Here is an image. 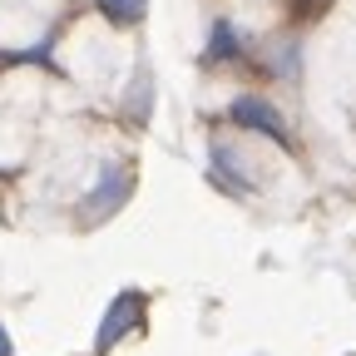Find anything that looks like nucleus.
Returning <instances> with one entry per match:
<instances>
[{"mask_svg": "<svg viewBox=\"0 0 356 356\" xmlns=\"http://www.w3.org/2000/svg\"><path fill=\"white\" fill-rule=\"evenodd\" d=\"M124 198H129V173L109 163V168L99 173V184H95V193L84 198V213H89V218H109V213H114V208H119Z\"/></svg>", "mask_w": 356, "mask_h": 356, "instance_id": "1", "label": "nucleus"}, {"mask_svg": "<svg viewBox=\"0 0 356 356\" xmlns=\"http://www.w3.org/2000/svg\"><path fill=\"white\" fill-rule=\"evenodd\" d=\"M139 317H144V297H139V292H124V297L109 307L104 327H99V346H114L129 327H139Z\"/></svg>", "mask_w": 356, "mask_h": 356, "instance_id": "2", "label": "nucleus"}, {"mask_svg": "<svg viewBox=\"0 0 356 356\" xmlns=\"http://www.w3.org/2000/svg\"><path fill=\"white\" fill-rule=\"evenodd\" d=\"M233 119H238V124H248V129H257V134H273V139H282V134H287L282 114L267 104V99H252V95H243V99L233 104Z\"/></svg>", "mask_w": 356, "mask_h": 356, "instance_id": "3", "label": "nucleus"}, {"mask_svg": "<svg viewBox=\"0 0 356 356\" xmlns=\"http://www.w3.org/2000/svg\"><path fill=\"white\" fill-rule=\"evenodd\" d=\"M243 50V35L222 20V25H213V44H208V60H233Z\"/></svg>", "mask_w": 356, "mask_h": 356, "instance_id": "4", "label": "nucleus"}, {"mask_svg": "<svg viewBox=\"0 0 356 356\" xmlns=\"http://www.w3.org/2000/svg\"><path fill=\"white\" fill-rule=\"evenodd\" d=\"M99 10H104L114 25H139L144 10H149V0H99Z\"/></svg>", "mask_w": 356, "mask_h": 356, "instance_id": "5", "label": "nucleus"}, {"mask_svg": "<svg viewBox=\"0 0 356 356\" xmlns=\"http://www.w3.org/2000/svg\"><path fill=\"white\" fill-rule=\"evenodd\" d=\"M149 114V74H139V84H134V119Z\"/></svg>", "mask_w": 356, "mask_h": 356, "instance_id": "6", "label": "nucleus"}, {"mask_svg": "<svg viewBox=\"0 0 356 356\" xmlns=\"http://www.w3.org/2000/svg\"><path fill=\"white\" fill-rule=\"evenodd\" d=\"M0 356H10V337L6 332H0Z\"/></svg>", "mask_w": 356, "mask_h": 356, "instance_id": "7", "label": "nucleus"}]
</instances>
